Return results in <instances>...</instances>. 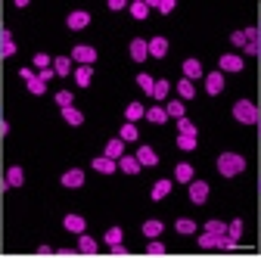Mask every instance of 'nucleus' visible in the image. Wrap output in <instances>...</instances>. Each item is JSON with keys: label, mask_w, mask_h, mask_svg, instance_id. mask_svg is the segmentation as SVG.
Instances as JSON below:
<instances>
[{"label": "nucleus", "mask_w": 261, "mask_h": 258, "mask_svg": "<svg viewBox=\"0 0 261 258\" xmlns=\"http://www.w3.org/2000/svg\"><path fill=\"white\" fill-rule=\"evenodd\" d=\"M146 115V109L140 106V103H127V109H124V118L127 121H137V118H143Z\"/></svg>", "instance_id": "obj_29"}, {"label": "nucleus", "mask_w": 261, "mask_h": 258, "mask_svg": "<svg viewBox=\"0 0 261 258\" xmlns=\"http://www.w3.org/2000/svg\"><path fill=\"white\" fill-rule=\"evenodd\" d=\"M205 199H208V184L205 180H190V202L202 205Z\"/></svg>", "instance_id": "obj_4"}, {"label": "nucleus", "mask_w": 261, "mask_h": 258, "mask_svg": "<svg viewBox=\"0 0 261 258\" xmlns=\"http://www.w3.org/2000/svg\"><path fill=\"white\" fill-rule=\"evenodd\" d=\"M121 237H124V230H121V227H109V230H106V243H109V246L121 243Z\"/></svg>", "instance_id": "obj_40"}, {"label": "nucleus", "mask_w": 261, "mask_h": 258, "mask_svg": "<svg viewBox=\"0 0 261 258\" xmlns=\"http://www.w3.org/2000/svg\"><path fill=\"white\" fill-rule=\"evenodd\" d=\"M137 84H140V90H146V93L152 96V87H155V78H152V75L140 72V75H137Z\"/></svg>", "instance_id": "obj_32"}, {"label": "nucleus", "mask_w": 261, "mask_h": 258, "mask_svg": "<svg viewBox=\"0 0 261 258\" xmlns=\"http://www.w3.org/2000/svg\"><path fill=\"white\" fill-rule=\"evenodd\" d=\"M258 134H261V118H258Z\"/></svg>", "instance_id": "obj_51"}, {"label": "nucleus", "mask_w": 261, "mask_h": 258, "mask_svg": "<svg viewBox=\"0 0 261 258\" xmlns=\"http://www.w3.org/2000/svg\"><path fill=\"white\" fill-rule=\"evenodd\" d=\"M165 112H168L171 118H184V100H171V103L165 106Z\"/></svg>", "instance_id": "obj_37"}, {"label": "nucleus", "mask_w": 261, "mask_h": 258, "mask_svg": "<svg viewBox=\"0 0 261 258\" xmlns=\"http://www.w3.org/2000/svg\"><path fill=\"white\" fill-rule=\"evenodd\" d=\"M205 230H208V234H215V237H224V234H227V224H224V221H215V218H212V221L205 224Z\"/></svg>", "instance_id": "obj_36"}, {"label": "nucleus", "mask_w": 261, "mask_h": 258, "mask_svg": "<svg viewBox=\"0 0 261 258\" xmlns=\"http://www.w3.org/2000/svg\"><path fill=\"white\" fill-rule=\"evenodd\" d=\"M168 90H171V84H168V81H155V87H152V96H155V100H165V96H168Z\"/></svg>", "instance_id": "obj_38"}, {"label": "nucleus", "mask_w": 261, "mask_h": 258, "mask_svg": "<svg viewBox=\"0 0 261 258\" xmlns=\"http://www.w3.org/2000/svg\"><path fill=\"white\" fill-rule=\"evenodd\" d=\"M168 193H171V180L162 177V180H155V184H152V199H155V202H159V199H165Z\"/></svg>", "instance_id": "obj_23"}, {"label": "nucleus", "mask_w": 261, "mask_h": 258, "mask_svg": "<svg viewBox=\"0 0 261 258\" xmlns=\"http://www.w3.org/2000/svg\"><path fill=\"white\" fill-rule=\"evenodd\" d=\"M0 121H4V118H0Z\"/></svg>", "instance_id": "obj_52"}, {"label": "nucleus", "mask_w": 261, "mask_h": 258, "mask_svg": "<svg viewBox=\"0 0 261 258\" xmlns=\"http://www.w3.org/2000/svg\"><path fill=\"white\" fill-rule=\"evenodd\" d=\"M174 230H177V234H184V237H190V234H196V221H190V218H177Z\"/></svg>", "instance_id": "obj_28"}, {"label": "nucleus", "mask_w": 261, "mask_h": 258, "mask_svg": "<svg viewBox=\"0 0 261 258\" xmlns=\"http://www.w3.org/2000/svg\"><path fill=\"white\" fill-rule=\"evenodd\" d=\"M255 50H258V56H261V28H258V35H255Z\"/></svg>", "instance_id": "obj_50"}, {"label": "nucleus", "mask_w": 261, "mask_h": 258, "mask_svg": "<svg viewBox=\"0 0 261 258\" xmlns=\"http://www.w3.org/2000/svg\"><path fill=\"white\" fill-rule=\"evenodd\" d=\"M218 66H221V72H243V56H233V53L218 56Z\"/></svg>", "instance_id": "obj_6"}, {"label": "nucleus", "mask_w": 261, "mask_h": 258, "mask_svg": "<svg viewBox=\"0 0 261 258\" xmlns=\"http://www.w3.org/2000/svg\"><path fill=\"white\" fill-rule=\"evenodd\" d=\"M65 25H69L72 31H84V28L90 25V13H87V10H75V13H69Z\"/></svg>", "instance_id": "obj_5"}, {"label": "nucleus", "mask_w": 261, "mask_h": 258, "mask_svg": "<svg viewBox=\"0 0 261 258\" xmlns=\"http://www.w3.org/2000/svg\"><path fill=\"white\" fill-rule=\"evenodd\" d=\"M137 162L146 165V168H152V165H159V156H155L152 146H140V149H137Z\"/></svg>", "instance_id": "obj_11"}, {"label": "nucleus", "mask_w": 261, "mask_h": 258, "mask_svg": "<svg viewBox=\"0 0 261 258\" xmlns=\"http://www.w3.org/2000/svg\"><path fill=\"white\" fill-rule=\"evenodd\" d=\"M50 62H53V59H50L47 53H38V56H35V66H38V69H50Z\"/></svg>", "instance_id": "obj_45"}, {"label": "nucleus", "mask_w": 261, "mask_h": 258, "mask_svg": "<svg viewBox=\"0 0 261 258\" xmlns=\"http://www.w3.org/2000/svg\"><path fill=\"white\" fill-rule=\"evenodd\" d=\"M162 230H165V224H162L159 218H149V221L143 224V237H149V240H155Z\"/></svg>", "instance_id": "obj_21"}, {"label": "nucleus", "mask_w": 261, "mask_h": 258, "mask_svg": "<svg viewBox=\"0 0 261 258\" xmlns=\"http://www.w3.org/2000/svg\"><path fill=\"white\" fill-rule=\"evenodd\" d=\"M53 75H56V72H53V69H41V72H38V78H41V81H44V84H47V81H50V78H53Z\"/></svg>", "instance_id": "obj_47"}, {"label": "nucleus", "mask_w": 261, "mask_h": 258, "mask_svg": "<svg viewBox=\"0 0 261 258\" xmlns=\"http://www.w3.org/2000/svg\"><path fill=\"white\" fill-rule=\"evenodd\" d=\"M44 90H47V84H44L41 78H31V81H28V93H35V96H41Z\"/></svg>", "instance_id": "obj_42"}, {"label": "nucleus", "mask_w": 261, "mask_h": 258, "mask_svg": "<svg viewBox=\"0 0 261 258\" xmlns=\"http://www.w3.org/2000/svg\"><path fill=\"white\" fill-rule=\"evenodd\" d=\"M75 81H78V87H90L93 69H90V66H78V69H75Z\"/></svg>", "instance_id": "obj_24"}, {"label": "nucleus", "mask_w": 261, "mask_h": 258, "mask_svg": "<svg viewBox=\"0 0 261 258\" xmlns=\"http://www.w3.org/2000/svg\"><path fill=\"white\" fill-rule=\"evenodd\" d=\"M165 53H168V41L162 38V35L149 41V56H155V59H165Z\"/></svg>", "instance_id": "obj_14"}, {"label": "nucleus", "mask_w": 261, "mask_h": 258, "mask_svg": "<svg viewBox=\"0 0 261 258\" xmlns=\"http://www.w3.org/2000/svg\"><path fill=\"white\" fill-rule=\"evenodd\" d=\"M127 7H130V16H134V19H146V13H149L146 0H137V4H127Z\"/></svg>", "instance_id": "obj_31"}, {"label": "nucleus", "mask_w": 261, "mask_h": 258, "mask_svg": "<svg viewBox=\"0 0 261 258\" xmlns=\"http://www.w3.org/2000/svg\"><path fill=\"white\" fill-rule=\"evenodd\" d=\"M149 7H159V13H165V16H168L177 4H174V0H155V4H149Z\"/></svg>", "instance_id": "obj_43"}, {"label": "nucleus", "mask_w": 261, "mask_h": 258, "mask_svg": "<svg viewBox=\"0 0 261 258\" xmlns=\"http://www.w3.org/2000/svg\"><path fill=\"white\" fill-rule=\"evenodd\" d=\"M16 53V41H13V31L0 28V56H13Z\"/></svg>", "instance_id": "obj_10"}, {"label": "nucleus", "mask_w": 261, "mask_h": 258, "mask_svg": "<svg viewBox=\"0 0 261 258\" xmlns=\"http://www.w3.org/2000/svg\"><path fill=\"white\" fill-rule=\"evenodd\" d=\"M177 146H180L184 152H193V149H196V134H180V137H177Z\"/></svg>", "instance_id": "obj_33"}, {"label": "nucleus", "mask_w": 261, "mask_h": 258, "mask_svg": "<svg viewBox=\"0 0 261 258\" xmlns=\"http://www.w3.org/2000/svg\"><path fill=\"white\" fill-rule=\"evenodd\" d=\"M218 171H221L224 177H237V174L246 171V159H243L240 152H221V156H218Z\"/></svg>", "instance_id": "obj_1"}, {"label": "nucleus", "mask_w": 261, "mask_h": 258, "mask_svg": "<svg viewBox=\"0 0 261 258\" xmlns=\"http://www.w3.org/2000/svg\"><path fill=\"white\" fill-rule=\"evenodd\" d=\"M93 171H100V174H112V171H115V159H109V156L93 159Z\"/></svg>", "instance_id": "obj_20"}, {"label": "nucleus", "mask_w": 261, "mask_h": 258, "mask_svg": "<svg viewBox=\"0 0 261 258\" xmlns=\"http://www.w3.org/2000/svg\"><path fill=\"white\" fill-rule=\"evenodd\" d=\"M218 243H221V237H215V234H208V230L199 237V246H202V249H212V246H218Z\"/></svg>", "instance_id": "obj_41"}, {"label": "nucleus", "mask_w": 261, "mask_h": 258, "mask_svg": "<svg viewBox=\"0 0 261 258\" xmlns=\"http://www.w3.org/2000/svg\"><path fill=\"white\" fill-rule=\"evenodd\" d=\"M146 255H165V246H162L159 240H152V243L146 246Z\"/></svg>", "instance_id": "obj_44"}, {"label": "nucleus", "mask_w": 261, "mask_h": 258, "mask_svg": "<svg viewBox=\"0 0 261 258\" xmlns=\"http://www.w3.org/2000/svg\"><path fill=\"white\" fill-rule=\"evenodd\" d=\"M233 118L240 124H258L261 112H258V106L252 100H240V103H233Z\"/></svg>", "instance_id": "obj_2"}, {"label": "nucleus", "mask_w": 261, "mask_h": 258, "mask_svg": "<svg viewBox=\"0 0 261 258\" xmlns=\"http://www.w3.org/2000/svg\"><path fill=\"white\" fill-rule=\"evenodd\" d=\"M143 118L152 121V124H165V121H168V112H165V106H149Z\"/></svg>", "instance_id": "obj_16"}, {"label": "nucleus", "mask_w": 261, "mask_h": 258, "mask_svg": "<svg viewBox=\"0 0 261 258\" xmlns=\"http://www.w3.org/2000/svg\"><path fill=\"white\" fill-rule=\"evenodd\" d=\"M255 35H258V28H246V31H233L230 41H233L237 47H246V44H252V41H255Z\"/></svg>", "instance_id": "obj_13"}, {"label": "nucleus", "mask_w": 261, "mask_h": 258, "mask_svg": "<svg viewBox=\"0 0 261 258\" xmlns=\"http://www.w3.org/2000/svg\"><path fill=\"white\" fill-rule=\"evenodd\" d=\"M118 137H121L124 143H127V140H137V127H134V121H124V124H121V134H118Z\"/></svg>", "instance_id": "obj_34"}, {"label": "nucleus", "mask_w": 261, "mask_h": 258, "mask_svg": "<svg viewBox=\"0 0 261 258\" xmlns=\"http://www.w3.org/2000/svg\"><path fill=\"white\" fill-rule=\"evenodd\" d=\"M103 156H109V159H115V162H118V159L124 156V140L121 137H112L109 143H106V152Z\"/></svg>", "instance_id": "obj_15"}, {"label": "nucleus", "mask_w": 261, "mask_h": 258, "mask_svg": "<svg viewBox=\"0 0 261 258\" xmlns=\"http://www.w3.org/2000/svg\"><path fill=\"white\" fill-rule=\"evenodd\" d=\"M72 59L81 62V66H93V62H96V50L90 44H78V47H72Z\"/></svg>", "instance_id": "obj_3"}, {"label": "nucleus", "mask_w": 261, "mask_h": 258, "mask_svg": "<svg viewBox=\"0 0 261 258\" xmlns=\"http://www.w3.org/2000/svg\"><path fill=\"white\" fill-rule=\"evenodd\" d=\"M19 75H22V78H25V81H31V78H38V75H35V72H31V69H22V72H19Z\"/></svg>", "instance_id": "obj_49"}, {"label": "nucleus", "mask_w": 261, "mask_h": 258, "mask_svg": "<svg viewBox=\"0 0 261 258\" xmlns=\"http://www.w3.org/2000/svg\"><path fill=\"white\" fill-rule=\"evenodd\" d=\"M177 131H180V134H196V124L184 115V118H177Z\"/></svg>", "instance_id": "obj_39"}, {"label": "nucleus", "mask_w": 261, "mask_h": 258, "mask_svg": "<svg viewBox=\"0 0 261 258\" xmlns=\"http://www.w3.org/2000/svg\"><path fill=\"white\" fill-rule=\"evenodd\" d=\"M53 72L65 78V75L72 72V56H56V59H53Z\"/></svg>", "instance_id": "obj_22"}, {"label": "nucleus", "mask_w": 261, "mask_h": 258, "mask_svg": "<svg viewBox=\"0 0 261 258\" xmlns=\"http://www.w3.org/2000/svg\"><path fill=\"white\" fill-rule=\"evenodd\" d=\"M177 93H180V100H193V96H196V87H193V81H190V78H184V81L177 84Z\"/></svg>", "instance_id": "obj_30"}, {"label": "nucleus", "mask_w": 261, "mask_h": 258, "mask_svg": "<svg viewBox=\"0 0 261 258\" xmlns=\"http://www.w3.org/2000/svg\"><path fill=\"white\" fill-rule=\"evenodd\" d=\"M227 237H230V240H237L240 243V237H243V221L237 218V221H230V224H227Z\"/></svg>", "instance_id": "obj_35"}, {"label": "nucleus", "mask_w": 261, "mask_h": 258, "mask_svg": "<svg viewBox=\"0 0 261 258\" xmlns=\"http://www.w3.org/2000/svg\"><path fill=\"white\" fill-rule=\"evenodd\" d=\"M196 177V171H193V165L190 162H180L177 168H174V180H184V184H190Z\"/></svg>", "instance_id": "obj_25"}, {"label": "nucleus", "mask_w": 261, "mask_h": 258, "mask_svg": "<svg viewBox=\"0 0 261 258\" xmlns=\"http://www.w3.org/2000/svg\"><path fill=\"white\" fill-rule=\"evenodd\" d=\"M205 90L215 96V93H221L224 90V72H212V75H205Z\"/></svg>", "instance_id": "obj_12"}, {"label": "nucleus", "mask_w": 261, "mask_h": 258, "mask_svg": "<svg viewBox=\"0 0 261 258\" xmlns=\"http://www.w3.org/2000/svg\"><path fill=\"white\" fill-rule=\"evenodd\" d=\"M124 7H127L124 0H109V10H112V13H118V10H124Z\"/></svg>", "instance_id": "obj_48"}, {"label": "nucleus", "mask_w": 261, "mask_h": 258, "mask_svg": "<svg viewBox=\"0 0 261 258\" xmlns=\"http://www.w3.org/2000/svg\"><path fill=\"white\" fill-rule=\"evenodd\" d=\"M22 184H25V171L19 165L7 168V187H22Z\"/></svg>", "instance_id": "obj_26"}, {"label": "nucleus", "mask_w": 261, "mask_h": 258, "mask_svg": "<svg viewBox=\"0 0 261 258\" xmlns=\"http://www.w3.org/2000/svg\"><path fill=\"white\" fill-rule=\"evenodd\" d=\"M62 118L69 121V124H75V127H78V124L84 121V112H81V109H75V106H62Z\"/></svg>", "instance_id": "obj_27"}, {"label": "nucleus", "mask_w": 261, "mask_h": 258, "mask_svg": "<svg viewBox=\"0 0 261 258\" xmlns=\"http://www.w3.org/2000/svg\"><path fill=\"white\" fill-rule=\"evenodd\" d=\"M146 56H149V41L134 38V41H130V59H134V62H143Z\"/></svg>", "instance_id": "obj_7"}, {"label": "nucleus", "mask_w": 261, "mask_h": 258, "mask_svg": "<svg viewBox=\"0 0 261 258\" xmlns=\"http://www.w3.org/2000/svg\"><path fill=\"white\" fill-rule=\"evenodd\" d=\"M81 184H84V171H81V168H69V171L62 174V187H69V190H78Z\"/></svg>", "instance_id": "obj_9"}, {"label": "nucleus", "mask_w": 261, "mask_h": 258, "mask_svg": "<svg viewBox=\"0 0 261 258\" xmlns=\"http://www.w3.org/2000/svg\"><path fill=\"white\" fill-rule=\"evenodd\" d=\"M184 75H187L190 81L202 78V62H199V59H187V62H184Z\"/></svg>", "instance_id": "obj_17"}, {"label": "nucleus", "mask_w": 261, "mask_h": 258, "mask_svg": "<svg viewBox=\"0 0 261 258\" xmlns=\"http://www.w3.org/2000/svg\"><path fill=\"white\" fill-rule=\"evenodd\" d=\"M56 103H59V106H72V93H69V90H59V93H56Z\"/></svg>", "instance_id": "obj_46"}, {"label": "nucleus", "mask_w": 261, "mask_h": 258, "mask_svg": "<svg viewBox=\"0 0 261 258\" xmlns=\"http://www.w3.org/2000/svg\"><path fill=\"white\" fill-rule=\"evenodd\" d=\"M118 168H121L124 174H137V171H140L137 156H121V159H118Z\"/></svg>", "instance_id": "obj_18"}, {"label": "nucleus", "mask_w": 261, "mask_h": 258, "mask_svg": "<svg viewBox=\"0 0 261 258\" xmlns=\"http://www.w3.org/2000/svg\"><path fill=\"white\" fill-rule=\"evenodd\" d=\"M62 227L69 230V234H84V227H87V221H84L81 215H65V218H62Z\"/></svg>", "instance_id": "obj_8"}, {"label": "nucleus", "mask_w": 261, "mask_h": 258, "mask_svg": "<svg viewBox=\"0 0 261 258\" xmlns=\"http://www.w3.org/2000/svg\"><path fill=\"white\" fill-rule=\"evenodd\" d=\"M78 252L81 255H96V240L87 234H78Z\"/></svg>", "instance_id": "obj_19"}]
</instances>
